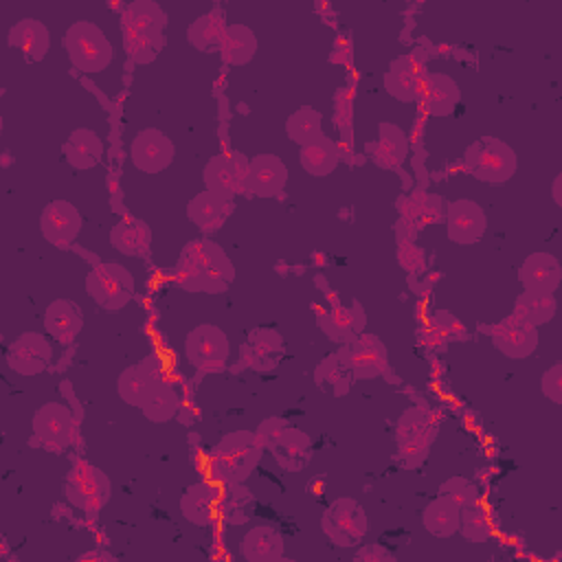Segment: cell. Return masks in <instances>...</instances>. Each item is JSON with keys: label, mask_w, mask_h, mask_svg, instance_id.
<instances>
[{"label": "cell", "mask_w": 562, "mask_h": 562, "mask_svg": "<svg viewBox=\"0 0 562 562\" xmlns=\"http://www.w3.org/2000/svg\"><path fill=\"white\" fill-rule=\"evenodd\" d=\"M110 246L125 257H145L151 246V228L145 220L125 215L112 226Z\"/></svg>", "instance_id": "cell-35"}, {"label": "cell", "mask_w": 562, "mask_h": 562, "mask_svg": "<svg viewBox=\"0 0 562 562\" xmlns=\"http://www.w3.org/2000/svg\"><path fill=\"white\" fill-rule=\"evenodd\" d=\"M364 149L375 167L386 171H400L408 156V136L400 125L391 121H380L375 138L367 143Z\"/></svg>", "instance_id": "cell-25"}, {"label": "cell", "mask_w": 562, "mask_h": 562, "mask_svg": "<svg viewBox=\"0 0 562 562\" xmlns=\"http://www.w3.org/2000/svg\"><path fill=\"white\" fill-rule=\"evenodd\" d=\"M121 18L127 20L134 29L143 31V33L156 37V40L167 42L165 29H167L169 18H167L165 9L158 2H154V0H134V2L123 7Z\"/></svg>", "instance_id": "cell-40"}, {"label": "cell", "mask_w": 562, "mask_h": 562, "mask_svg": "<svg viewBox=\"0 0 562 562\" xmlns=\"http://www.w3.org/2000/svg\"><path fill=\"white\" fill-rule=\"evenodd\" d=\"M540 391L553 404H562V362H553L540 375Z\"/></svg>", "instance_id": "cell-49"}, {"label": "cell", "mask_w": 562, "mask_h": 562, "mask_svg": "<svg viewBox=\"0 0 562 562\" xmlns=\"http://www.w3.org/2000/svg\"><path fill=\"white\" fill-rule=\"evenodd\" d=\"M83 327V312L75 301L53 299L44 310V329L61 347L75 342Z\"/></svg>", "instance_id": "cell-29"}, {"label": "cell", "mask_w": 562, "mask_h": 562, "mask_svg": "<svg viewBox=\"0 0 562 562\" xmlns=\"http://www.w3.org/2000/svg\"><path fill=\"white\" fill-rule=\"evenodd\" d=\"M437 432L439 424L426 408L408 406L402 411L395 424V443L404 468H417L426 461Z\"/></svg>", "instance_id": "cell-8"}, {"label": "cell", "mask_w": 562, "mask_h": 562, "mask_svg": "<svg viewBox=\"0 0 562 562\" xmlns=\"http://www.w3.org/2000/svg\"><path fill=\"white\" fill-rule=\"evenodd\" d=\"M176 158L173 140L158 127H143L130 143V160L143 173H160Z\"/></svg>", "instance_id": "cell-18"}, {"label": "cell", "mask_w": 562, "mask_h": 562, "mask_svg": "<svg viewBox=\"0 0 562 562\" xmlns=\"http://www.w3.org/2000/svg\"><path fill=\"white\" fill-rule=\"evenodd\" d=\"M364 323H367V316L358 301H351V305H342L340 301H334L325 310H318V316H316L318 329L327 336V340L338 345H347L358 334H362Z\"/></svg>", "instance_id": "cell-22"}, {"label": "cell", "mask_w": 562, "mask_h": 562, "mask_svg": "<svg viewBox=\"0 0 562 562\" xmlns=\"http://www.w3.org/2000/svg\"><path fill=\"white\" fill-rule=\"evenodd\" d=\"M479 329L490 336L494 349L509 360H525L538 349V327L514 312L492 325H479Z\"/></svg>", "instance_id": "cell-13"}, {"label": "cell", "mask_w": 562, "mask_h": 562, "mask_svg": "<svg viewBox=\"0 0 562 562\" xmlns=\"http://www.w3.org/2000/svg\"><path fill=\"white\" fill-rule=\"evenodd\" d=\"M248 162L250 158L237 149L209 158L202 169L204 189L226 200H235L237 195H244Z\"/></svg>", "instance_id": "cell-12"}, {"label": "cell", "mask_w": 562, "mask_h": 562, "mask_svg": "<svg viewBox=\"0 0 562 562\" xmlns=\"http://www.w3.org/2000/svg\"><path fill=\"white\" fill-rule=\"evenodd\" d=\"M77 560H110V562H114L116 558L112 555V553H108V551H101V549H94V551H86V553H79L77 555Z\"/></svg>", "instance_id": "cell-51"}, {"label": "cell", "mask_w": 562, "mask_h": 562, "mask_svg": "<svg viewBox=\"0 0 562 562\" xmlns=\"http://www.w3.org/2000/svg\"><path fill=\"white\" fill-rule=\"evenodd\" d=\"M31 428V446H40L53 454H64L75 437V417L66 404L46 402L33 413Z\"/></svg>", "instance_id": "cell-11"}, {"label": "cell", "mask_w": 562, "mask_h": 562, "mask_svg": "<svg viewBox=\"0 0 562 562\" xmlns=\"http://www.w3.org/2000/svg\"><path fill=\"white\" fill-rule=\"evenodd\" d=\"M171 274L184 292L224 294L235 281V266L217 241L202 235L184 244Z\"/></svg>", "instance_id": "cell-1"}, {"label": "cell", "mask_w": 562, "mask_h": 562, "mask_svg": "<svg viewBox=\"0 0 562 562\" xmlns=\"http://www.w3.org/2000/svg\"><path fill=\"white\" fill-rule=\"evenodd\" d=\"M560 189H562V173H558V176L553 178V184H551V195H553V202H555L558 206H562V193H560Z\"/></svg>", "instance_id": "cell-52"}, {"label": "cell", "mask_w": 562, "mask_h": 562, "mask_svg": "<svg viewBox=\"0 0 562 562\" xmlns=\"http://www.w3.org/2000/svg\"><path fill=\"white\" fill-rule=\"evenodd\" d=\"M285 353V340L274 327H255L246 342L241 345V362L248 369L266 373L277 369L281 356Z\"/></svg>", "instance_id": "cell-26"}, {"label": "cell", "mask_w": 562, "mask_h": 562, "mask_svg": "<svg viewBox=\"0 0 562 562\" xmlns=\"http://www.w3.org/2000/svg\"><path fill=\"white\" fill-rule=\"evenodd\" d=\"M64 160L77 169L86 171L101 162L103 158V140L101 136L90 127H77L68 134V138L61 145Z\"/></svg>", "instance_id": "cell-33"}, {"label": "cell", "mask_w": 562, "mask_h": 562, "mask_svg": "<svg viewBox=\"0 0 562 562\" xmlns=\"http://www.w3.org/2000/svg\"><path fill=\"white\" fill-rule=\"evenodd\" d=\"M162 380H167L165 362L158 356H147L119 373L116 393L125 404L140 408Z\"/></svg>", "instance_id": "cell-14"}, {"label": "cell", "mask_w": 562, "mask_h": 562, "mask_svg": "<svg viewBox=\"0 0 562 562\" xmlns=\"http://www.w3.org/2000/svg\"><path fill=\"white\" fill-rule=\"evenodd\" d=\"M395 206L402 213L400 222L411 226L413 233H419L428 224H437L446 217V200L441 195H432V193L402 195L395 200Z\"/></svg>", "instance_id": "cell-34"}, {"label": "cell", "mask_w": 562, "mask_h": 562, "mask_svg": "<svg viewBox=\"0 0 562 562\" xmlns=\"http://www.w3.org/2000/svg\"><path fill=\"white\" fill-rule=\"evenodd\" d=\"M446 235L457 246H474L483 239L487 231L485 209L470 200L457 198L446 204Z\"/></svg>", "instance_id": "cell-16"}, {"label": "cell", "mask_w": 562, "mask_h": 562, "mask_svg": "<svg viewBox=\"0 0 562 562\" xmlns=\"http://www.w3.org/2000/svg\"><path fill=\"white\" fill-rule=\"evenodd\" d=\"M220 57L226 66H246L257 53V35L246 24H228L220 44Z\"/></svg>", "instance_id": "cell-39"}, {"label": "cell", "mask_w": 562, "mask_h": 562, "mask_svg": "<svg viewBox=\"0 0 562 562\" xmlns=\"http://www.w3.org/2000/svg\"><path fill=\"white\" fill-rule=\"evenodd\" d=\"M463 169L479 182L501 187L518 171V156L498 136H481L463 151Z\"/></svg>", "instance_id": "cell-5"}, {"label": "cell", "mask_w": 562, "mask_h": 562, "mask_svg": "<svg viewBox=\"0 0 562 562\" xmlns=\"http://www.w3.org/2000/svg\"><path fill=\"white\" fill-rule=\"evenodd\" d=\"M518 281L522 290L553 294L562 281V263L551 252H531L518 268Z\"/></svg>", "instance_id": "cell-30"}, {"label": "cell", "mask_w": 562, "mask_h": 562, "mask_svg": "<svg viewBox=\"0 0 562 562\" xmlns=\"http://www.w3.org/2000/svg\"><path fill=\"white\" fill-rule=\"evenodd\" d=\"M461 507L446 494H437L422 509V525L435 538H452L459 531Z\"/></svg>", "instance_id": "cell-38"}, {"label": "cell", "mask_w": 562, "mask_h": 562, "mask_svg": "<svg viewBox=\"0 0 562 562\" xmlns=\"http://www.w3.org/2000/svg\"><path fill=\"white\" fill-rule=\"evenodd\" d=\"M415 103H419L430 116H450L461 103V88L450 75L426 70L419 79Z\"/></svg>", "instance_id": "cell-20"}, {"label": "cell", "mask_w": 562, "mask_h": 562, "mask_svg": "<svg viewBox=\"0 0 562 562\" xmlns=\"http://www.w3.org/2000/svg\"><path fill=\"white\" fill-rule=\"evenodd\" d=\"M288 184L285 162L270 151L257 154L248 162L246 193L250 198H279Z\"/></svg>", "instance_id": "cell-21"}, {"label": "cell", "mask_w": 562, "mask_h": 562, "mask_svg": "<svg viewBox=\"0 0 562 562\" xmlns=\"http://www.w3.org/2000/svg\"><path fill=\"white\" fill-rule=\"evenodd\" d=\"M178 408H180L178 391L167 378L156 386V391L149 395V400L140 406V413L154 424H167L176 417Z\"/></svg>", "instance_id": "cell-43"}, {"label": "cell", "mask_w": 562, "mask_h": 562, "mask_svg": "<svg viewBox=\"0 0 562 562\" xmlns=\"http://www.w3.org/2000/svg\"><path fill=\"white\" fill-rule=\"evenodd\" d=\"M263 446L255 430H231L211 446L206 454L209 481L220 485L244 483L263 457Z\"/></svg>", "instance_id": "cell-2"}, {"label": "cell", "mask_w": 562, "mask_h": 562, "mask_svg": "<svg viewBox=\"0 0 562 562\" xmlns=\"http://www.w3.org/2000/svg\"><path fill=\"white\" fill-rule=\"evenodd\" d=\"M228 22L224 15V9L215 7L209 13H202L187 26V42L200 53H217L224 31Z\"/></svg>", "instance_id": "cell-37"}, {"label": "cell", "mask_w": 562, "mask_h": 562, "mask_svg": "<svg viewBox=\"0 0 562 562\" xmlns=\"http://www.w3.org/2000/svg\"><path fill=\"white\" fill-rule=\"evenodd\" d=\"M430 329L443 342H465V340H470L468 327L448 310H437L430 316Z\"/></svg>", "instance_id": "cell-46"}, {"label": "cell", "mask_w": 562, "mask_h": 562, "mask_svg": "<svg viewBox=\"0 0 562 562\" xmlns=\"http://www.w3.org/2000/svg\"><path fill=\"white\" fill-rule=\"evenodd\" d=\"M356 560H369V562H393L395 555L386 549H382L380 544H367L356 553Z\"/></svg>", "instance_id": "cell-50"}, {"label": "cell", "mask_w": 562, "mask_h": 562, "mask_svg": "<svg viewBox=\"0 0 562 562\" xmlns=\"http://www.w3.org/2000/svg\"><path fill=\"white\" fill-rule=\"evenodd\" d=\"M257 437L285 472H299L310 463L312 439L307 432L294 428L283 417H266L257 426Z\"/></svg>", "instance_id": "cell-6"}, {"label": "cell", "mask_w": 562, "mask_h": 562, "mask_svg": "<svg viewBox=\"0 0 562 562\" xmlns=\"http://www.w3.org/2000/svg\"><path fill=\"white\" fill-rule=\"evenodd\" d=\"M321 529L331 544L349 549L360 544L369 533V516L356 498L340 496L331 501L323 512Z\"/></svg>", "instance_id": "cell-9"}, {"label": "cell", "mask_w": 562, "mask_h": 562, "mask_svg": "<svg viewBox=\"0 0 562 562\" xmlns=\"http://www.w3.org/2000/svg\"><path fill=\"white\" fill-rule=\"evenodd\" d=\"M424 50L415 48L406 55H400L391 59L386 72H384V90L397 99L400 103H413L415 92L419 86V79L426 72V61H424Z\"/></svg>", "instance_id": "cell-23"}, {"label": "cell", "mask_w": 562, "mask_h": 562, "mask_svg": "<svg viewBox=\"0 0 562 562\" xmlns=\"http://www.w3.org/2000/svg\"><path fill=\"white\" fill-rule=\"evenodd\" d=\"M555 310H558V301L553 299V294L536 292V290H522L516 296L514 307H512L514 314H518L520 318H525L533 327H540V325L549 323L555 316Z\"/></svg>", "instance_id": "cell-42"}, {"label": "cell", "mask_w": 562, "mask_h": 562, "mask_svg": "<svg viewBox=\"0 0 562 562\" xmlns=\"http://www.w3.org/2000/svg\"><path fill=\"white\" fill-rule=\"evenodd\" d=\"M340 160H342V154L338 143L329 138L325 132L299 147V162L303 171L310 173L312 178H325L334 173Z\"/></svg>", "instance_id": "cell-32"}, {"label": "cell", "mask_w": 562, "mask_h": 562, "mask_svg": "<svg viewBox=\"0 0 562 562\" xmlns=\"http://www.w3.org/2000/svg\"><path fill=\"white\" fill-rule=\"evenodd\" d=\"M239 555L248 562H279L285 555V542L281 531L270 525H255L250 527L241 542Z\"/></svg>", "instance_id": "cell-31"}, {"label": "cell", "mask_w": 562, "mask_h": 562, "mask_svg": "<svg viewBox=\"0 0 562 562\" xmlns=\"http://www.w3.org/2000/svg\"><path fill=\"white\" fill-rule=\"evenodd\" d=\"M235 202L211 191H200L187 202V220L204 235H215L233 215Z\"/></svg>", "instance_id": "cell-27"}, {"label": "cell", "mask_w": 562, "mask_h": 562, "mask_svg": "<svg viewBox=\"0 0 562 562\" xmlns=\"http://www.w3.org/2000/svg\"><path fill=\"white\" fill-rule=\"evenodd\" d=\"M53 362V342L48 334L24 331L15 336L7 349V364L18 375H40Z\"/></svg>", "instance_id": "cell-17"}, {"label": "cell", "mask_w": 562, "mask_h": 562, "mask_svg": "<svg viewBox=\"0 0 562 562\" xmlns=\"http://www.w3.org/2000/svg\"><path fill=\"white\" fill-rule=\"evenodd\" d=\"M81 228H83V215L68 200H50L40 213L42 237L59 250H70Z\"/></svg>", "instance_id": "cell-15"}, {"label": "cell", "mask_w": 562, "mask_h": 562, "mask_svg": "<svg viewBox=\"0 0 562 562\" xmlns=\"http://www.w3.org/2000/svg\"><path fill=\"white\" fill-rule=\"evenodd\" d=\"M459 533L474 544L487 542L492 538V520L490 512L485 505L479 501L474 505L461 507V518H459Z\"/></svg>", "instance_id": "cell-45"}, {"label": "cell", "mask_w": 562, "mask_h": 562, "mask_svg": "<svg viewBox=\"0 0 562 562\" xmlns=\"http://www.w3.org/2000/svg\"><path fill=\"white\" fill-rule=\"evenodd\" d=\"M252 501V494L248 492V487H244V483H226L222 485V494H220V518L224 516L226 520L231 518V514H237L246 507V503Z\"/></svg>", "instance_id": "cell-48"}, {"label": "cell", "mask_w": 562, "mask_h": 562, "mask_svg": "<svg viewBox=\"0 0 562 562\" xmlns=\"http://www.w3.org/2000/svg\"><path fill=\"white\" fill-rule=\"evenodd\" d=\"M314 382L316 386H321V391L331 393L334 397H342L349 393L353 375L347 362V351L345 345H340L338 351L325 356L316 369H314Z\"/></svg>", "instance_id": "cell-36"}, {"label": "cell", "mask_w": 562, "mask_h": 562, "mask_svg": "<svg viewBox=\"0 0 562 562\" xmlns=\"http://www.w3.org/2000/svg\"><path fill=\"white\" fill-rule=\"evenodd\" d=\"M70 66L83 75L103 72L114 61V46L103 29L90 20H75L61 37Z\"/></svg>", "instance_id": "cell-3"}, {"label": "cell", "mask_w": 562, "mask_h": 562, "mask_svg": "<svg viewBox=\"0 0 562 562\" xmlns=\"http://www.w3.org/2000/svg\"><path fill=\"white\" fill-rule=\"evenodd\" d=\"M184 358L200 373H222L228 367L231 340L222 327L200 323L184 338Z\"/></svg>", "instance_id": "cell-10"}, {"label": "cell", "mask_w": 562, "mask_h": 562, "mask_svg": "<svg viewBox=\"0 0 562 562\" xmlns=\"http://www.w3.org/2000/svg\"><path fill=\"white\" fill-rule=\"evenodd\" d=\"M86 292L101 310L121 312L134 299L136 281L127 266L116 259H105L92 263L86 274Z\"/></svg>", "instance_id": "cell-7"}, {"label": "cell", "mask_w": 562, "mask_h": 562, "mask_svg": "<svg viewBox=\"0 0 562 562\" xmlns=\"http://www.w3.org/2000/svg\"><path fill=\"white\" fill-rule=\"evenodd\" d=\"M439 494L450 496L459 507H468V505H474L481 501V492H479L476 483L465 476H450L448 481H443L439 485Z\"/></svg>", "instance_id": "cell-47"}, {"label": "cell", "mask_w": 562, "mask_h": 562, "mask_svg": "<svg viewBox=\"0 0 562 562\" xmlns=\"http://www.w3.org/2000/svg\"><path fill=\"white\" fill-rule=\"evenodd\" d=\"M64 498L88 520H97L112 498V481L101 468L77 457L64 479Z\"/></svg>", "instance_id": "cell-4"}, {"label": "cell", "mask_w": 562, "mask_h": 562, "mask_svg": "<svg viewBox=\"0 0 562 562\" xmlns=\"http://www.w3.org/2000/svg\"><path fill=\"white\" fill-rule=\"evenodd\" d=\"M7 44L22 53L26 61L37 64L50 50V29L37 18H22L9 29Z\"/></svg>", "instance_id": "cell-28"}, {"label": "cell", "mask_w": 562, "mask_h": 562, "mask_svg": "<svg viewBox=\"0 0 562 562\" xmlns=\"http://www.w3.org/2000/svg\"><path fill=\"white\" fill-rule=\"evenodd\" d=\"M222 485L215 481H198L184 487L180 496V514L195 527H209L220 520Z\"/></svg>", "instance_id": "cell-24"}, {"label": "cell", "mask_w": 562, "mask_h": 562, "mask_svg": "<svg viewBox=\"0 0 562 562\" xmlns=\"http://www.w3.org/2000/svg\"><path fill=\"white\" fill-rule=\"evenodd\" d=\"M285 134L299 147L305 145L314 136L323 134V114L316 108H310V105H303V108L294 110L285 119Z\"/></svg>", "instance_id": "cell-44"}, {"label": "cell", "mask_w": 562, "mask_h": 562, "mask_svg": "<svg viewBox=\"0 0 562 562\" xmlns=\"http://www.w3.org/2000/svg\"><path fill=\"white\" fill-rule=\"evenodd\" d=\"M119 26H121V37H123V48H125V55L130 57V61L138 64V66H145V64H151L158 53L165 48L167 42L162 40H156L138 29H134L127 20H119Z\"/></svg>", "instance_id": "cell-41"}, {"label": "cell", "mask_w": 562, "mask_h": 562, "mask_svg": "<svg viewBox=\"0 0 562 562\" xmlns=\"http://www.w3.org/2000/svg\"><path fill=\"white\" fill-rule=\"evenodd\" d=\"M353 380H373L389 373V349L380 336L362 331L345 345Z\"/></svg>", "instance_id": "cell-19"}]
</instances>
